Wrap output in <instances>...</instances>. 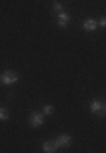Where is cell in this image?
Returning <instances> with one entry per match:
<instances>
[{"label":"cell","mask_w":106,"mask_h":153,"mask_svg":"<svg viewBox=\"0 0 106 153\" xmlns=\"http://www.w3.org/2000/svg\"><path fill=\"white\" fill-rule=\"evenodd\" d=\"M89 112L94 116H105V102L103 100H91L89 104Z\"/></svg>","instance_id":"cell-1"},{"label":"cell","mask_w":106,"mask_h":153,"mask_svg":"<svg viewBox=\"0 0 106 153\" xmlns=\"http://www.w3.org/2000/svg\"><path fill=\"white\" fill-rule=\"evenodd\" d=\"M44 121H46V117H44L42 112H30V116H29V124L32 126V128H41V126L44 124Z\"/></svg>","instance_id":"cell-2"},{"label":"cell","mask_w":106,"mask_h":153,"mask_svg":"<svg viewBox=\"0 0 106 153\" xmlns=\"http://www.w3.org/2000/svg\"><path fill=\"white\" fill-rule=\"evenodd\" d=\"M0 76H2V83H5V85H14V83H17V80H19V75L12 70H5Z\"/></svg>","instance_id":"cell-3"},{"label":"cell","mask_w":106,"mask_h":153,"mask_svg":"<svg viewBox=\"0 0 106 153\" xmlns=\"http://www.w3.org/2000/svg\"><path fill=\"white\" fill-rule=\"evenodd\" d=\"M71 143H73V138L69 136V134H59L56 140H54V145H56V148H68V146H71Z\"/></svg>","instance_id":"cell-4"},{"label":"cell","mask_w":106,"mask_h":153,"mask_svg":"<svg viewBox=\"0 0 106 153\" xmlns=\"http://www.w3.org/2000/svg\"><path fill=\"white\" fill-rule=\"evenodd\" d=\"M69 21H71V16H69L66 10L57 12V26H59V27H66Z\"/></svg>","instance_id":"cell-5"},{"label":"cell","mask_w":106,"mask_h":153,"mask_svg":"<svg viewBox=\"0 0 106 153\" xmlns=\"http://www.w3.org/2000/svg\"><path fill=\"white\" fill-rule=\"evenodd\" d=\"M83 29H84L86 33L96 31V29H98V21H96V19H86V21L83 22Z\"/></svg>","instance_id":"cell-6"},{"label":"cell","mask_w":106,"mask_h":153,"mask_svg":"<svg viewBox=\"0 0 106 153\" xmlns=\"http://www.w3.org/2000/svg\"><path fill=\"white\" fill-rule=\"evenodd\" d=\"M42 150L46 153H52V152H57V148H56V145H54V141H46L42 145Z\"/></svg>","instance_id":"cell-7"},{"label":"cell","mask_w":106,"mask_h":153,"mask_svg":"<svg viewBox=\"0 0 106 153\" xmlns=\"http://www.w3.org/2000/svg\"><path fill=\"white\" fill-rule=\"evenodd\" d=\"M52 112H54V105H52V104H46V105L42 107V114H44V116H51Z\"/></svg>","instance_id":"cell-8"},{"label":"cell","mask_w":106,"mask_h":153,"mask_svg":"<svg viewBox=\"0 0 106 153\" xmlns=\"http://www.w3.org/2000/svg\"><path fill=\"white\" fill-rule=\"evenodd\" d=\"M7 119H9V112H7V109L0 107V121H7Z\"/></svg>","instance_id":"cell-9"},{"label":"cell","mask_w":106,"mask_h":153,"mask_svg":"<svg viewBox=\"0 0 106 153\" xmlns=\"http://www.w3.org/2000/svg\"><path fill=\"white\" fill-rule=\"evenodd\" d=\"M52 10L56 12V14H57V12L64 10V9H62V5H61V4H59V2H54V4H52Z\"/></svg>","instance_id":"cell-10"},{"label":"cell","mask_w":106,"mask_h":153,"mask_svg":"<svg viewBox=\"0 0 106 153\" xmlns=\"http://www.w3.org/2000/svg\"><path fill=\"white\" fill-rule=\"evenodd\" d=\"M105 26H106V19L103 17V19H101V21L98 22V27H105Z\"/></svg>","instance_id":"cell-11"},{"label":"cell","mask_w":106,"mask_h":153,"mask_svg":"<svg viewBox=\"0 0 106 153\" xmlns=\"http://www.w3.org/2000/svg\"><path fill=\"white\" fill-rule=\"evenodd\" d=\"M0 83H2V76H0Z\"/></svg>","instance_id":"cell-12"}]
</instances>
